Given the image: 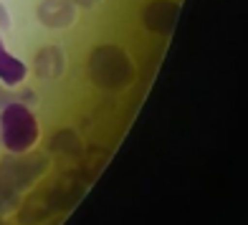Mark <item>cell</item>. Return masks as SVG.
<instances>
[{
  "label": "cell",
  "instance_id": "1",
  "mask_svg": "<svg viewBox=\"0 0 248 225\" xmlns=\"http://www.w3.org/2000/svg\"><path fill=\"white\" fill-rule=\"evenodd\" d=\"M89 78L107 91H117L134 78V66L119 46H99L89 56Z\"/></svg>",
  "mask_w": 248,
  "mask_h": 225
},
{
  "label": "cell",
  "instance_id": "2",
  "mask_svg": "<svg viewBox=\"0 0 248 225\" xmlns=\"http://www.w3.org/2000/svg\"><path fill=\"white\" fill-rule=\"evenodd\" d=\"M0 114V137L8 152H28L38 142V119L36 114L20 101L5 104Z\"/></svg>",
  "mask_w": 248,
  "mask_h": 225
},
{
  "label": "cell",
  "instance_id": "3",
  "mask_svg": "<svg viewBox=\"0 0 248 225\" xmlns=\"http://www.w3.org/2000/svg\"><path fill=\"white\" fill-rule=\"evenodd\" d=\"M51 157L46 152H18L0 160V190L23 193L48 170Z\"/></svg>",
  "mask_w": 248,
  "mask_h": 225
},
{
  "label": "cell",
  "instance_id": "4",
  "mask_svg": "<svg viewBox=\"0 0 248 225\" xmlns=\"http://www.w3.org/2000/svg\"><path fill=\"white\" fill-rule=\"evenodd\" d=\"M48 195H51V202L56 212L59 210H71L78 200H81L84 190H86V177H81V172H69L66 177H61L56 185L46 187Z\"/></svg>",
  "mask_w": 248,
  "mask_h": 225
},
{
  "label": "cell",
  "instance_id": "5",
  "mask_svg": "<svg viewBox=\"0 0 248 225\" xmlns=\"http://www.w3.org/2000/svg\"><path fill=\"white\" fill-rule=\"evenodd\" d=\"M177 13H180V5L172 3V0H152V3L144 8L142 20H144V26H147V30L167 36V33L175 28Z\"/></svg>",
  "mask_w": 248,
  "mask_h": 225
},
{
  "label": "cell",
  "instance_id": "6",
  "mask_svg": "<svg viewBox=\"0 0 248 225\" xmlns=\"http://www.w3.org/2000/svg\"><path fill=\"white\" fill-rule=\"evenodd\" d=\"M38 20L46 28H69L76 20V5L71 0H41Z\"/></svg>",
  "mask_w": 248,
  "mask_h": 225
},
{
  "label": "cell",
  "instance_id": "7",
  "mask_svg": "<svg viewBox=\"0 0 248 225\" xmlns=\"http://www.w3.org/2000/svg\"><path fill=\"white\" fill-rule=\"evenodd\" d=\"M18 210H20L18 212V220L23 223V225H41L43 220H48L53 212H56L48 190H41V193L31 195L23 205H18Z\"/></svg>",
  "mask_w": 248,
  "mask_h": 225
},
{
  "label": "cell",
  "instance_id": "8",
  "mask_svg": "<svg viewBox=\"0 0 248 225\" xmlns=\"http://www.w3.org/2000/svg\"><path fill=\"white\" fill-rule=\"evenodd\" d=\"M63 66H66V61H63V53L59 46H46L36 56V76L46 78V81L59 78L63 74Z\"/></svg>",
  "mask_w": 248,
  "mask_h": 225
},
{
  "label": "cell",
  "instance_id": "9",
  "mask_svg": "<svg viewBox=\"0 0 248 225\" xmlns=\"http://www.w3.org/2000/svg\"><path fill=\"white\" fill-rule=\"evenodd\" d=\"M48 152L59 157H78L84 152V144L74 129H59L48 142Z\"/></svg>",
  "mask_w": 248,
  "mask_h": 225
},
{
  "label": "cell",
  "instance_id": "10",
  "mask_svg": "<svg viewBox=\"0 0 248 225\" xmlns=\"http://www.w3.org/2000/svg\"><path fill=\"white\" fill-rule=\"evenodd\" d=\"M26 74H28L26 63L13 59V56L5 51V46H3V38H0V78H3L8 86H16V84H20L26 78Z\"/></svg>",
  "mask_w": 248,
  "mask_h": 225
},
{
  "label": "cell",
  "instance_id": "11",
  "mask_svg": "<svg viewBox=\"0 0 248 225\" xmlns=\"http://www.w3.org/2000/svg\"><path fill=\"white\" fill-rule=\"evenodd\" d=\"M10 101H16V94H10L5 86H0V109H3L5 104H10Z\"/></svg>",
  "mask_w": 248,
  "mask_h": 225
},
{
  "label": "cell",
  "instance_id": "12",
  "mask_svg": "<svg viewBox=\"0 0 248 225\" xmlns=\"http://www.w3.org/2000/svg\"><path fill=\"white\" fill-rule=\"evenodd\" d=\"M0 30H10V15L3 5H0Z\"/></svg>",
  "mask_w": 248,
  "mask_h": 225
},
{
  "label": "cell",
  "instance_id": "13",
  "mask_svg": "<svg viewBox=\"0 0 248 225\" xmlns=\"http://www.w3.org/2000/svg\"><path fill=\"white\" fill-rule=\"evenodd\" d=\"M74 5H78V8H94L99 0H71Z\"/></svg>",
  "mask_w": 248,
  "mask_h": 225
},
{
  "label": "cell",
  "instance_id": "14",
  "mask_svg": "<svg viewBox=\"0 0 248 225\" xmlns=\"http://www.w3.org/2000/svg\"><path fill=\"white\" fill-rule=\"evenodd\" d=\"M0 225H5V223H3V215H0Z\"/></svg>",
  "mask_w": 248,
  "mask_h": 225
}]
</instances>
